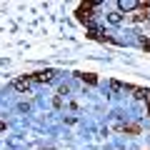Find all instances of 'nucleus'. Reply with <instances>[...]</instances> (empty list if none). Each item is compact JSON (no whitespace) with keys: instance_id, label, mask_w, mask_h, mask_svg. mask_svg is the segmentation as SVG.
Wrapping results in <instances>:
<instances>
[{"instance_id":"f257e3e1","label":"nucleus","mask_w":150,"mask_h":150,"mask_svg":"<svg viewBox=\"0 0 150 150\" xmlns=\"http://www.w3.org/2000/svg\"><path fill=\"white\" fill-rule=\"evenodd\" d=\"M95 10H98V5H90V3H88V5H78L75 8V18L80 23H85L88 28H93V13Z\"/></svg>"},{"instance_id":"f03ea898","label":"nucleus","mask_w":150,"mask_h":150,"mask_svg":"<svg viewBox=\"0 0 150 150\" xmlns=\"http://www.w3.org/2000/svg\"><path fill=\"white\" fill-rule=\"evenodd\" d=\"M28 78H30V83H50L55 78V73L53 70H38V73H30Z\"/></svg>"},{"instance_id":"7ed1b4c3","label":"nucleus","mask_w":150,"mask_h":150,"mask_svg":"<svg viewBox=\"0 0 150 150\" xmlns=\"http://www.w3.org/2000/svg\"><path fill=\"white\" fill-rule=\"evenodd\" d=\"M88 38H90V40H98V43H115L110 35H105V33L98 30V28H88Z\"/></svg>"},{"instance_id":"20e7f679","label":"nucleus","mask_w":150,"mask_h":150,"mask_svg":"<svg viewBox=\"0 0 150 150\" xmlns=\"http://www.w3.org/2000/svg\"><path fill=\"white\" fill-rule=\"evenodd\" d=\"M13 88H15V90H20V93H28L33 88V83H30V78H28V75H23V78H18L15 83H13Z\"/></svg>"},{"instance_id":"39448f33","label":"nucleus","mask_w":150,"mask_h":150,"mask_svg":"<svg viewBox=\"0 0 150 150\" xmlns=\"http://www.w3.org/2000/svg\"><path fill=\"white\" fill-rule=\"evenodd\" d=\"M115 130H118V133H128V135H140V125H130V123L115 125Z\"/></svg>"},{"instance_id":"423d86ee","label":"nucleus","mask_w":150,"mask_h":150,"mask_svg":"<svg viewBox=\"0 0 150 150\" xmlns=\"http://www.w3.org/2000/svg\"><path fill=\"white\" fill-rule=\"evenodd\" d=\"M140 5H143V3H138V0H120V3H118L120 10H138Z\"/></svg>"},{"instance_id":"0eeeda50","label":"nucleus","mask_w":150,"mask_h":150,"mask_svg":"<svg viewBox=\"0 0 150 150\" xmlns=\"http://www.w3.org/2000/svg\"><path fill=\"white\" fill-rule=\"evenodd\" d=\"M80 80H85V83H90V85H98V75L95 73H75Z\"/></svg>"},{"instance_id":"6e6552de","label":"nucleus","mask_w":150,"mask_h":150,"mask_svg":"<svg viewBox=\"0 0 150 150\" xmlns=\"http://www.w3.org/2000/svg\"><path fill=\"white\" fill-rule=\"evenodd\" d=\"M140 48H145V50H150V35H145V38H140Z\"/></svg>"}]
</instances>
